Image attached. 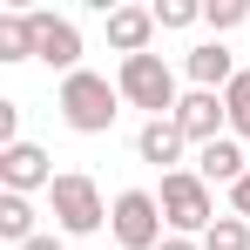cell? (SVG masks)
Masks as SVG:
<instances>
[{"label":"cell","instance_id":"cell-1","mask_svg":"<svg viewBox=\"0 0 250 250\" xmlns=\"http://www.w3.org/2000/svg\"><path fill=\"white\" fill-rule=\"evenodd\" d=\"M54 108H61V122L75 128V135H108L115 115H122V88L108 82V75H95V68H82V75L61 82Z\"/></svg>","mask_w":250,"mask_h":250},{"label":"cell","instance_id":"cell-2","mask_svg":"<svg viewBox=\"0 0 250 250\" xmlns=\"http://www.w3.org/2000/svg\"><path fill=\"white\" fill-rule=\"evenodd\" d=\"M115 88H122L128 108H142L149 122H163V115H176V68H169L163 54H135V61H122L115 68Z\"/></svg>","mask_w":250,"mask_h":250},{"label":"cell","instance_id":"cell-3","mask_svg":"<svg viewBox=\"0 0 250 250\" xmlns=\"http://www.w3.org/2000/svg\"><path fill=\"white\" fill-rule=\"evenodd\" d=\"M156 203H163L169 237H203L209 223H216V196H209V183L196 176V169H176V176H163Z\"/></svg>","mask_w":250,"mask_h":250},{"label":"cell","instance_id":"cell-4","mask_svg":"<svg viewBox=\"0 0 250 250\" xmlns=\"http://www.w3.org/2000/svg\"><path fill=\"white\" fill-rule=\"evenodd\" d=\"M47 203H54L61 237H95V230L108 223V203H102L95 176H82V169H61V176H54V189H47Z\"/></svg>","mask_w":250,"mask_h":250},{"label":"cell","instance_id":"cell-5","mask_svg":"<svg viewBox=\"0 0 250 250\" xmlns=\"http://www.w3.org/2000/svg\"><path fill=\"white\" fill-rule=\"evenodd\" d=\"M108 237L122 250H156L169 237L163 223V203H156V189H122L115 203H108Z\"/></svg>","mask_w":250,"mask_h":250},{"label":"cell","instance_id":"cell-6","mask_svg":"<svg viewBox=\"0 0 250 250\" xmlns=\"http://www.w3.org/2000/svg\"><path fill=\"white\" fill-rule=\"evenodd\" d=\"M34 61H47L61 82H68V75H82V27H75L68 14L34 7Z\"/></svg>","mask_w":250,"mask_h":250},{"label":"cell","instance_id":"cell-7","mask_svg":"<svg viewBox=\"0 0 250 250\" xmlns=\"http://www.w3.org/2000/svg\"><path fill=\"white\" fill-rule=\"evenodd\" d=\"M0 189H7V196L54 189V156H47L41 142H14V149H0Z\"/></svg>","mask_w":250,"mask_h":250},{"label":"cell","instance_id":"cell-8","mask_svg":"<svg viewBox=\"0 0 250 250\" xmlns=\"http://www.w3.org/2000/svg\"><path fill=\"white\" fill-rule=\"evenodd\" d=\"M176 128L189 135V149H209V142H223V135H230V108H223V95H209V88H189V95L176 102Z\"/></svg>","mask_w":250,"mask_h":250},{"label":"cell","instance_id":"cell-9","mask_svg":"<svg viewBox=\"0 0 250 250\" xmlns=\"http://www.w3.org/2000/svg\"><path fill=\"white\" fill-rule=\"evenodd\" d=\"M183 75H189V88H209V95H223V88L237 82L244 68H237V54L223 41H196L189 54H183Z\"/></svg>","mask_w":250,"mask_h":250},{"label":"cell","instance_id":"cell-10","mask_svg":"<svg viewBox=\"0 0 250 250\" xmlns=\"http://www.w3.org/2000/svg\"><path fill=\"white\" fill-rule=\"evenodd\" d=\"M183 149H189V135L176 128V115H163V122H142V128H135V156H142V163H156L163 176H176V169H183Z\"/></svg>","mask_w":250,"mask_h":250},{"label":"cell","instance_id":"cell-11","mask_svg":"<svg viewBox=\"0 0 250 250\" xmlns=\"http://www.w3.org/2000/svg\"><path fill=\"white\" fill-rule=\"evenodd\" d=\"M156 41V7H108V47L135 61V54H149Z\"/></svg>","mask_w":250,"mask_h":250},{"label":"cell","instance_id":"cell-12","mask_svg":"<svg viewBox=\"0 0 250 250\" xmlns=\"http://www.w3.org/2000/svg\"><path fill=\"white\" fill-rule=\"evenodd\" d=\"M196 176H203V183H223V189H237V183H244L250 176V156H244V142H237V135H223V142H209V149H196Z\"/></svg>","mask_w":250,"mask_h":250},{"label":"cell","instance_id":"cell-13","mask_svg":"<svg viewBox=\"0 0 250 250\" xmlns=\"http://www.w3.org/2000/svg\"><path fill=\"white\" fill-rule=\"evenodd\" d=\"M41 230H34V196H7L0 189V244L7 250H21V244H34Z\"/></svg>","mask_w":250,"mask_h":250},{"label":"cell","instance_id":"cell-14","mask_svg":"<svg viewBox=\"0 0 250 250\" xmlns=\"http://www.w3.org/2000/svg\"><path fill=\"white\" fill-rule=\"evenodd\" d=\"M0 61H34V14H0Z\"/></svg>","mask_w":250,"mask_h":250},{"label":"cell","instance_id":"cell-15","mask_svg":"<svg viewBox=\"0 0 250 250\" xmlns=\"http://www.w3.org/2000/svg\"><path fill=\"white\" fill-rule=\"evenodd\" d=\"M196 244H203V250H250V223H244V216H216Z\"/></svg>","mask_w":250,"mask_h":250},{"label":"cell","instance_id":"cell-16","mask_svg":"<svg viewBox=\"0 0 250 250\" xmlns=\"http://www.w3.org/2000/svg\"><path fill=\"white\" fill-rule=\"evenodd\" d=\"M223 108H230V135H237V142H250V68L223 88Z\"/></svg>","mask_w":250,"mask_h":250},{"label":"cell","instance_id":"cell-17","mask_svg":"<svg viewBox=\"0 0 250 250\" xmlns=\"http://www.w3.org/2000/svg\"><path fill=\"white\" fill-rule=\"evenodd\" d=\"M196 21H203V0H156V27H169V34L196 27Z\"/></svg>","mask_w":250,"mask_h":250},{"label":"cell","instance_id":"cell-18","mask_svg":"<svg viewBox=\"0 0 250 250\" xmlns=\"http://www.w3.org/2000/svg\"><path fill=\"white\" fill-rule=\"evenodd\" d=\"M203 21L216 27V41H223L230 27H244V21H250V0H209V7H203Z\"/></svg>","mask_w":250,"mask_h":250},{"label":"cell","instance_id":"cell-19","mask_svg":"<svg viewBox=\"0 0 250 250\" xmlns=\"http://www.w3.org/2000/svg\"><path fill=\"white\" fill-rule=\"evenodd\" d=\"M14 142H21V108L0 102V149H14Z\"/></svg>","mask_w":250,"mask_h":250},{"label":"cell","instance_id":"cell-20","mask_svg":"<svg viewBox=\"0 0 250 250\" xmlns=\"http://www.w3.org/2000/svg\"><path fill=\"white\" fill-rule=\"evenodd\" d=\"M230 216H244V223H250V176L237 183V189H230Z\"/></svg>","mask_w":250,"mask_h":250},{"label":"cell","instance_id":"cell-21","mask_svg":"<svg viewBox=\"0 0 250 250\" xmlns=\"http://www.w3.org/2000/svg\"><path fill=\"white\" fill-rule=\"evenodd\" d=\"M21 250H68V244H61V230H41L34 244H21Z\"/></svg>","mask_w":250,"mask_h":250},{"label":"cell","instance_id":"cell-22","mask_svg":"<svg viewBox=\"0 0 250 250\" xmlns=\"http://www.w3.org/2000/svg\"><path fill=\"white\" fill-rule=\"evenodd\" d=\"M156 250H203V244H196V237H163Z\"/></svg>","mask_w":250,"mask_h":250}]
</instances>
